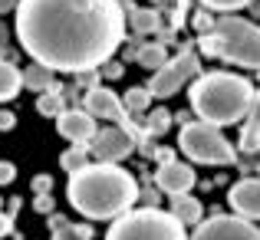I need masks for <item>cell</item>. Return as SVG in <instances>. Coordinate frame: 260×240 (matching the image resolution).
Wrapping results in <instances>:
<instances>
[{
  "mask_svg": "<svg viewBox=\"0 0 260 240\" xmlns=\"http://www.w3.org/2000/svg\"><path fill=\"white\" fill-rule=\"evenodd\" d=\"M17 37L33 63L79 76L112 59L125 40V13L119 0H20Z\"/></svg>",
  "mask_w": 260,
  "mask_h": 240,
  "instance_id": "6da1fadb",
  "label": "cell"
},
{
  "mask_svg": "<svg viewBox=\"0 0 260 240\" xmlns=\"http://www.w3.org/2000/svg\"><path fill=\"white\" fill-rule=\"evenodd\" d=\"M66 197L89 221H115L125 211H132V204L139 201V184L119 164L95 161L70 175Z\"/></svg>",
  "mask_w": 260,
  "mask_h": 240,
  "instance_id": "7a4b0ae2",
  "label": "cell"
},
{
  "mask_svg": "<svg viewBox=\"0 0 260 240\" xmlns=\"http://www.w3.org/2000/svg\"><path fill=\"white\" fill-rule=\"evenodd\" d=\"M254 95L257 89L244 76H234V73H204L188 89L191 109L198 112V119L211 122L217 128L241 122L254 106Z\"/></svg>",
  "mask_w": 260,
  "mask_h": 240,
  "instance_id": "3957f363",
  "label": "cell"
},
{
  "mask_svg": "<svg viewBox=\"0 0 260 240\" xmlns=\"http://www.w3.org/2000/svg\"><path fill=\"white\" fill-rule=\"evenodd\" d=\"M204 56H221L228 63L247 66V70H260V26L247 23L241 17H221L211 23V30L198 40Z\"/></svg>",
  "mask_w": 260,
  "mask_h": 240,
  "instance_id": "277c9868",
  "label": "cell"
},
{
  "mask_svg": "<svg viewBox=\"0 0 260 240\" xmlns=\"http://www.w3.org/2000/svg\"><path fill=\"white\" fill-rule=\"evenodd\" d=\"M106 240H188V234H184V224L172 211L139 208L115 217Z\"/></svg>",
  "mask_w": 260,
  "mask_h": 240,
  "instance_id": "5b68a950",
  "label": "cell"
},
{
  "mask_svg": "<svg viewBox=\"0 0 260 240\" xmlns=\"http://www.w3.org/2000/svg\"><path fill=\"white\" fill-rule=\"evenodd\" d=\"M178 148L198 164H234V148L211 122H184L178 132Z\"/></svg>",
  "mask_w": 260,
  "mask_h": 240,
  "instance_id": "8992f818",
  "label": "cell"
},
{
  "mask_svg": "<svg viewBox=\"0 0 260 240\" xmlns=\"http://www.w3.org/2000/svg\"><path fill=\"white\" fill-rule=\"evenodd\" d=\"M198 70H201V66H198V53H194V50H181L175 59H168L161 70H155V76L148 79L145 89H148L152 95H158V99L175 95L188 79L198 76Z\"/></svg>",
  "mask_w": 260,
  "mask_h": 240,
  "instance_id": "52a82bcc",
  "label": "cell"
},
{
  "mask_svg": "<svg viewBox=\"0 0 260 240\" xmlns=\"http://www.w3.org/2000/svg\"><path fill=\"white\" fill-rule=\"evenodd\" d=\"M188 240H260V227H254L241 214H217L211 221L198 224L194 237Z\"/></svg>",
  "mask_w": 260,
  "mask_h": 240,
  "instance_id": "ba28073f",
  "label": "cell"
},
{
  "mask_svg": "<svg viewBox=\"0 0 260 240\" xmlns=\"http://www.w3.org/2000/svg\"><path fill=\"white\" fill-rule=\"evenodd\" d=\"M86 112L95 115V119L122 122V128H125L132 139H142V135L132 128V122H128V109L122 106V99L112 92V89H106V86H92V89H89V92H86Z\"/></svg>",
  "mask_w": 260,
  "mask_h": 240,
  "instance_id": "9c48e42d",
  "label": "cell"
},
{
  "mask_svg": "<svg viewBox=\"0 0 260 240\" xmlns=\"http://www.w3.org/2000/svg\"><path fill=\"white\" fill-rule=\"evenodd\" d=\"M132 148H135V139L125 132V128H115V125L112 128H99L95 139L89 142V155H92L95 161H109V164L128 158Z\"/></svg>",
  "mask_w": 260,
  "mask_h": 240,
  "instance_id": "30bf717a",
  "label": "cell"
},
{
  "mask_svg": "<svg viewBox=\"0 0 260 240\" xmlns=\"http://www.w3.org/2000/svg\"><path fill=\"white\" fill-rule=\"evenodd\" d=\"M56 132L73 145H89L99 128H95V115H89L86 109H63L56 115Z\"/></svg>",
  "mask_w": 260,
  "mask_h": 240,
  "instance_id": "8fae6325",
  "label": "cell"
},
{
  "mask_svg": "<svg viewBox=\"0 0 260 240\" xmlns=\"http://www.w3.org/2000/svg\"><path fill=\"white\" fill-rule=\"evenodd\" d=\"M155 184H158L165 194H188V191L194 188V171L184 161L165 158L158 164V171H155Z\"/></svg>",
  "mask_w": 260,
  "mask_h": 240,
  "instance_id": "7c38bea8",
  "label": "cell"
},
{
  "mask_svg": "<svg viewBox=\"0 0 260 240\" xmlns=\"http://www.w3.org/2000/svg\"><path fill=\"white\" fill-rule=\"evenodd\" d=\"M231 208L247 221H260V178H244L231 188Z\"/></svg>",
  "mask_w": 260,
  "mask_h": 240,
  "instance_id": "4fadbf2b",
  "label": "cell"
},
{
  "mask_svg": "<svg viewBox=\"0 0 260 240\" xmlns=\"http://www.w3.org/2000/svg\"><path fill=\"white\" fill-rule=\"evenodd\" d=\"M172 214L184 227H198L201 224V201L191 194H172Z\"/></svg>",
  "mask_w": 260,
  "mask_h": 240,
  "instance_id": "5bb4252c",
  "label": "cell"
},
{
  "mask_svg": "<svg viewBox=\"0 0 260 240\" xmlns=\"http://www.w3.org/2000/svg\"><path fill=\"white\" fill-rule=\"evenodd\" d=\"M20 89H23V73H20L13 63L0 59V102L17 99V95H20Z\"/></svg>",
  "mask_w": 260,
  "mask_h": 240,
  "instance_id": "9a60e30c",
  "label": "cell"
},
{
  "mask_svg": "<svg viewBox=\"0 0 260 240\" xmlns=\"http://www.w3.org/2000/svg\"><path fill=\"white\" fill-rule=\"evenodd\" d=\"M250 122L244 125V135H241V148L244 152H260V92L254 95V106H250Z\"/></svg>",
  "mask_w": 260,
  "mask_h": 240,
  "instance_id": "2e32d148",
  "label": "cell"
},
{
  "mask_svg": "<svg viewBox=\"0 0 260 240\" xmlns=\"http://www.w3.org/2000/svg\"><path fill=\"white\" fill-rule=\"evenodd\" d=\"M53 240H92L89 224H70L63 217H53Z\"/></svg>",
  "mask_w": 260,
  "mask_h": 240,
  "instance_id": "e0dca14e",
  "label": "cell"
},
{
  "mask_svg": "<svg viewBox=\"0 0 260 240\" xmlns=\"http://www.w3.org/2000/svg\"><path fill=\"white\" fill-rule=\"evenodd\" d=\"M23 86H26V89H33V92H46V89H53V70H50V66H43V63L26 66V73H23Z\"/></svg>",
  "mask_w": 260,
  "mask_h": 240,
  "instance_id": "ac0fdd59",
  "label": "cell"
},
{
  "mask_svg": "<svg viewBox=\"0 0 260 240\" xmlns=\"http://www.w3.org/2000/svg\"><path fill=\"white\" fill-rule=\"evenodd\" d=\"M63 109H66V99H63V92H59L56 86L46 89V92H40V99H37V112H40V115H50V119H56Z\"/></svg>",
  "mask_w": 260,
  "mask_h": 240,
  "instance_id": "d6986e66",
  "label": "cell"
},
{
  "mask_svg": "<svg viewBox=\"0 0 260 240\" xmlns=\"http://www.w3.org/2000/svg\"><path fill=\"white\" fill-rule=\"evenodd\" d=\"M89 164V145H73L70 152L59 155V168L70 171V175H76V171H83Z\"/></svg>",
  "mask_w": 260,
  "mask_h": 240,
  "instance_id": "ffe728a7",
  "label": "cell"
},
{
  "mask_svg": "<svg viewBox=\"0 0 260 240\" xmlns=\"http://www.w3.org/2000/svg\"><path fill=\"white\" fill-rule=\"evenodd\" d=\"M165 63H168L165 46L152 43V46H142V50H139V66H145V70H161Z\"/></svg>",
  "mask_w": 260,
  "mask_h": 240,
  "instance_id": "44dd1931",
  "label": "cell"
},
{
  "mask_svg": "<svg viewBox=\"0 0 260 240\" xmlns=\"http://www.w3.org/2000/svg\"><path fill=\"white\" fill-rule=\"evenodd\" d=\"M172 128V112L168 109H155L145 122V135H165Z\"/></svg>",
  "mask_w": 260,
  "mask_h": 240,
  "instance_id": "7402d4cb",
  "label": "cell"
},
{
  "mask_svg": "<svg viewBox=\"0 0 260 240\" xmlns=\"http://www.w3.org/2000/svg\"><path fill=\"white\" fill-rule=\"evenodd\" d=\"M148 99H152V92H148L145 86H135V89L125 92V109H128V112H145Z\"/></svg>",
  "mask_w": 260,
  "mask_h": 240,
  "instance_id": "603a6c76",
  "label": "cell"
},
{
  "mask_svg": "<svg viewBox=\"0 0 260 240\" xmlns=\"http://www.w3.org/2000/svg\"><path fill=\"white\" fill-rule=\"evenodd\" d=\"M208 10H224V13H231V10H241V7H247L250 0H201Z\"/></svg>",
  "mask_w": 260,
  "mask_h": 240,
  "instance_id": "cb8c5ba5",
  "label": "cell"
},
{
  "mask_svg": "<svg viewBox=\"0 0 260 240\" xmlns=\"http://www.w3.org/2000/svg\"><path fill=\"white\" fill-rule=\"evenodd\" d=\"M135 26H139L142 33H145V30H155V26H158V17H155L152 10H139V17H135Z\"/></svg>",
  "mask_w": 260,
  "mask_h": 240,
  "instance_id": "d4e9b609",
  "label": "cell"
},
{
  "mask_svg": "<svg viewBox=\"0 0 260 240\" xmlns=\"http://www.w3.org/2000/svg\"><path fill=\"white\" fill-rule=\"evenodd\" d=\"M17 178V164L13 161H0V184H10Z\"/></svg>",
  "mask_w": 260,
  "mask_h": 240,
  "instance_id": "484cf974",
  "label": "cell"
},
{
  "mask_svg": "<svg viewBox=\"0 0 260 240\" xmlns=\"http://www.w3.org/2000/svg\"><path fill=\"white\" fill-rule=\"evenodd\" d=\"M50 188H53V178H50V175H40V178H33V191H37V194H46Z\"/></svg>",
  "mask_w": 260,
  "mask_h": 240,
  "instance_id": "4316f807",
  "label": "cell"
},
{
  "mask_svg": "<svg viewBox=\"0 0 260 240\" xmlns=\"http://www.w3.org/2000/svg\"><path fill=\"white\" fill-rule=\"evenodd\" d=\"M33 208H37L40 214H50V211H53V197L50 194H40L37 201H33Z\"/></svg>",
  "mask_w": 260,
  "mask_h": 240,
  "instance_id": "83f0119b",
  "label": "cell"
},
{
  "mask_svg": "<svg viewBox=\"0 0 260 240\" xmlns=\"http://www.w3.org/2000/svg\"><path fill=\"white\" fill-rule=\"evenodd\" d=\"M13 125H17V115H13V112H4V109H0V132H10Z\"/></svg>",
  "mask_w": 260,
  "mask_h": 240,
  "instance_id": "f1b7e54d",
  "label": "cell"
},
{
  "mask_svg": "<svg viewBox=\"0 0 260 240\" xmlns=\"http://www.w3.org/2000/svg\"><path fill=\"white\" fill-rule=\"evenodd\" d=\"M211 23H214V20H211L208 13H198V17H194V30L198 33H201V30H211Z\"/></svg>",
  "mask_w": 260,
  "mask_h": 240,
  "instance_id": "f546056e",
  "label": "cell"
},
{
  "mask_svg": "<svg viewBox=\"0 0 260 240\" xmlns=\"http://www.w3.org/2000/svg\"><path fill=\"white\" fill-rule=\"evenodd\" d=\"M13 230V221H10V214H0V237H7Z\"/></svg>",
  "mask_w": 260,
  "mask_h": 240,
  "instance_id": "4dcf8cb0",
  "label": "cell"
},
{
  "mask_svg": "<svg viewBox=\"0 0 260 240\" xmlns=\"http://www.w3.org/2000/svg\"><path fill=\"white\" fill-rule=\"evenodd\" d=\"M17 4H20V0H0V13H10Z\"/></svg>",
  "mask_w": 260,
  "mask_h": 240,
  "instance_id": "1f68e13d",
  "label": "cell"
}]
</instances>
